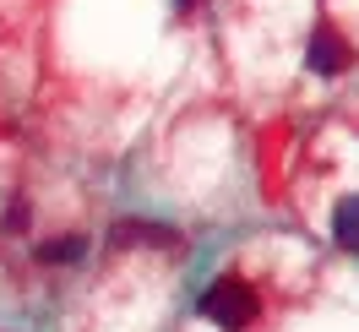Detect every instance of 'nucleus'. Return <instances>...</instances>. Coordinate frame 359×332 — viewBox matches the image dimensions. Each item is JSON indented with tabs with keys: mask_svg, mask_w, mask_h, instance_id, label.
<instances>
[{
	"mask_svg": "<svg viewBox=\"0 0 359 332\" xmlns=\"http://www.w3.org/2000/svg\"><path fill=\"white\" fill-rule=\"evenodd\" d=\"M202 310H207V321H218L224 332H240L262 316V300H256V288L240 284V278H218V284L202 294Z\"/></svg>",
	"mask_w": 359,
	"mask_h": 332,
	"instance_id": "1",
	"label": "nucleus"
},
{
	"mask_svg": "<svg viewBox=\"0 0 359 332\" xmlns=\"http://www.w3.org/2000/svg\"><path fill=\"white\" fill-rule=\"evenodd\" d=\"M305 66L321 71V77H337V71L348 66V44H343V33H337V27H316V33H311Z\"/></svg>",
	"mask_w": 359,
	"mask_h": 332,
	"instance_id": "2",
	"label": "nucleus"
},
{
	"mask_svg": "<svg viewBox=\"0 0 359 332\" xmlns=\"http://www.w3.org/2000/svg\"><path fill=\"white\" fill-rule=\"evenodd\" d=\"M332 234H337V245L359 251V197L337 201V213H332Z\"/></svg>",
	"mask_w": 359,
	"mask_h": 332,
	"instance_id": "3",
	"label": "nucleus"
},
{
	"mask_svg": "<svg viewBox=\"0 0 359 332\" xmlns=\"http://www.w3.org/2000/svg\"><path fill=\"white\" fill-rule=\"evenodd\" d=\"M88 251V240H49V245H39V262H76Z\"/></svg>",
	"mask_w": 359,
	"mask_h": 332,
	"instance_id": "4",
	"label": "nucleus"
}]
</instances>
